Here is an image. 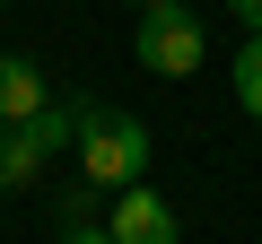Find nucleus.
I'll list each match as a JSON object with an SVG mask.
<instances>
[{"mask_svg": "<svg viewBox=\"0 0 262 244\" xmlns=\"http://www.w3.org/2000/svg\"><path fill=\"white\" fill-rule=\"evenodd\" d=\"M79 175L88 183H140L149 175V122L140 113H122V105H88V122H79Z\"/></svg>", "mask_w": 262, "mask_h": 244, "instance_id": "f257e3e1", "label": "nucleus"}, {"mask_svg": "<svg viewBox=\"0 0 262 244\" xmlns=\"http://www.w3.org/2000/svg\"><path fill=\"white\" fill-rule=\"evenodd\" d=\"M131 53H140V70H149V79H192L210 44H201V18L184 9V0H149L140 27H131Z\"/></svg>", "mask_w": 262, "mask_h": 244, "instance_id": "f03ea898", "label": "nucleus"}, {"mask_svg": "<svg viewBox=\"0 0 262 244\" xmlns=\"http://www.w3.org/2000/svg\"><path fill=\"white\" fill-rule=\"evenodd\" d=\"M105 227H114V244H184L175 209H166V201H158L149 183H122V192H114V218H105Z\"/></svg>", "mask_w": 262, "mask_h": 244, "instance_id": "7ed1b4c3", "label": "nucleus"}, {"mask_svg": "<svg viewBox=\"0 0 262 244\" xmlns=\"http://www.w3.org/2000/svg\"><path fill=\"white\" fill-rule=\"evenodd\" d=\"M53 105V87H44V70L27 61V53H0V122H35Z\"/></svg>", "mask_w": 262, "mask_h": 244, "instance_id": "20e7f679", "label": "nucleus"}, {"mask_svg": "<svg viewBox=\"0 0 262 244\" xmlns=\"http://www.w3.org/2000/svg\"><path fill=\"white\" fill-rule=\"evenodd\" d=\"M44 140H35V122H0V192H27L35 175H44Z\"/></svg>", "mask_w": 262, "mask_h": 244, "instance_id": "39448f33", "label": "nucleus"}, {"mask_svg": "<svg viewBox=\"0 0 262 244\" xmlns=\"http://www.w3.org/2000/svg\"><path fill=\"white\" fill-rule=\"evenodd\" d=\"M236 105L262 122V35H245V44H236Z\"/></svg>", "mask_w": 262, "mask_h": 244, "instance_id": "423d86ee", "label": "nucleus"}, {"mask_svg": "<svg viewBox=\"0 0 262 244\" xmlns=\"http://www.w3.org/2000/svg\"><path fill=\"white\" fill-rule=\"evenodd\" d=\"M227 9H236V27H245V35H262V0H227Z\"/></svg>", "mask_w": 262, "mask_h": 244, "instance_id": "0eeeda50", "label": "nucleus"}, {"mask_svg": "<svg viewBox=\"0 0 262 244\" xmlns=\"http://www.w3.org/2000/svg\"><path fill=\"white\" fill-rule=\"evenodd\" d=\"M61 244H114V227H88V218H79V227H70Z\"/></svg>", "mask_w": 262, "mask_h": 244, "instance_id": "6e6552de", "label": "nucleus"}, {"mask_svg": "<svg viewBox=\"0 0 262 244\" xmlns=\"http://www.w3.org/2000/svg\"><path fill=\"white\" fill-rule=\"evenodd\" d=\"M131 9H149V0H131Z\"/></svg>", "mask_w": 262, "mask_h": 244, "instance_id": "1a4fd4ad", "label": "nucleus"}]
</instances>
